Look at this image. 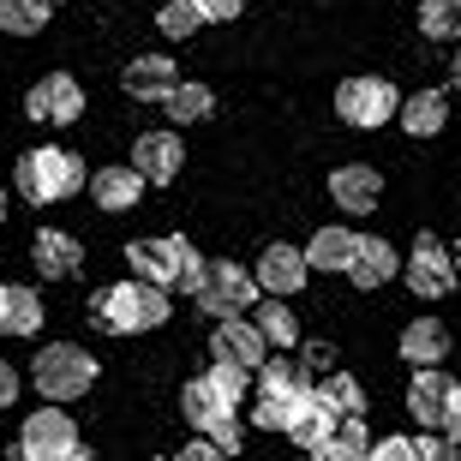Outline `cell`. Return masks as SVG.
Segmentation results:
<instances>
[{
    "label": "cell",
    "instance_id": "obj_1",
    "mask_svg": "<svg viewBox=\"0 0 461 461\" xmlns=\"http://www.w3.org/2000/svg\"><path fill=\"white\" fill-rule=\"evenodd\" d=\"M156 324H168V288L126 276L96 294V330H108V336H144Z\"/></svg>",
    "mask_w": 461,
    "mask_h": 461
},
{
    "label": "cell",
    "instance_id": "obj_2",
    "mask_svg": "<svg viewBox=\"0 0 461 461\" xmlns=\"http://www.w3.org/2000/svg\"><path fill=\"white\" fill-rule=\"evenodd\" d=\"M18 192L31 204H60V198H78L85 192V162L60 144H36V150L18 156Z\"/></svg>",
    "mask_w": 461,
    "mask_h": 461
},
{
    "label": "cell",
    "instance_id": "obj_3",
    "mask_svg": "<svg viewBox=\"0 0 461 461\" xmlns=\"http://www.w3.org/2000/svg\"><path fill=\"white\" fill-rule=\"evenodd\" d=\"M36 390L49 395V402H72V395H85L90 384H96V359L85 354V348L72 342H49L42 354H36Z\"/></svg>",
    "mask_w": 461,
    "mask_h": 461
},
{
    "label": "cell",
    "instance_id": "obj_4",
    "mask_svg": "<svg viewBox=\"0 0 461 461\" xmlns=\"http://www.w3.org/2000/svg\"><path fill=\"white\" fill-rule=\"evenodd\" d=\"M192 300H198V312H204V318H216V324H222V318H246V312L258 306V276L222 258V264H210L204 288L192 294Z\"/></svg>",
    "mask_w": 461,
    "mask_h": 461
},
{
    "label": "cell",
    "instance_id": "obj_5",
    "mask_svg": "<svg viewBox=\"0 0 461 461\" xmlns=\"http://www.w3.org/2000/svg\"><path fill=\"white\" fill-rule=\"evenodd\" d=\"M395 108H402V96H395L390 78H342V90H336V114L354 126V132H372V126H390Z\"/></svg>",
    "mask_w": 461,
    "mask_h": 461
},
{
    "label": "cell",
    "instance_id": "obj_6",
    "mask_svg": "<svg viewBox=\"0 0 461 461\" xmlns=\"http://www.w3.org/2000/svg\"><path fill=\"white\" fill-rule=\"evenodd\" d=\"M456 282H461V276H456V252H449L444 240H438V234L413 240V252H408V288L420 294V300H444Z\"/></svg>",
    "mask_w": 461,
    "mask_h": 461
},
{
    "label": "cell",
    "instance_id": "obj_7",
    "mask_svg": "<svg viewBox=\"0 0 461 461\" xmlns=\"http://www.w3.org/2000/svg\"><path fill=\"white\" fill-rule=\"evenodd\" d=\"M24 114L36 126H72V120L85 114V90L72 72H49V78H36L31 96H24Z\"/></svg>",
    "mask_w": 461,
    "mask_h": 461
},
{
    "label": "cell",
    "instance_id": "obj_8",
    "mask_svg": "<svg viewBox=\"0 0 461 461\" xmlns=\"http://www.w3.org/2000/svg\"><path fill=\"white\" fill-rule=\"evenodd\" d=\"M72 444H78V426H72V413H60V408L31 413V420H24V438H18L24 461H54V456H67Z\"/></svg>",
    "mask_w": 461,
    "mask_h": 461
},
{
    "label": "cell",
    "instance_id": "obj_9",
    "mask_svg": "<svg viewBox=\"0 0 461 461\" xmlns=\"http://www.w3.org/2000/svg\"><path fill=\"white\" fill-rule=\"evenodd\" d=\"M210 354H216V366L258 372V366L270 359V342H264V336H258V324H246V318H222V324H216V336H210Z\"/></svg>",
    "mask_w": 461,
    "mask_h": 461
},
{
    "label": "cell",
    "instance_id": "obj_10",
    "mask_svg": "<svg viewBox=\"0 0 461 461\" xmlns=\"http://www.w3.org/2000/svg\"><path fill=\"white\" fill-rule=\"evenodd\" d=\"M258 294H270V300H288V294H300L306 288V276H312V264H306V252H294V246H264V258H258Z\"/></svg>",
    "mask_w": 461,
    "mask_h": 461
},
{
    "label": "cell",
    "instance_id": "obj_11",
    "mask_svg": "<svg viewBox=\"0 0 461 461\" xmlns=\"http://www.w3.org/2000/svg\"><path fill=\"white\" fill-rule=\"evenodd\" d=\"M180 162H186V150H180V132H144L132 144V168L150 180V186H168V180H180Z\"/></svg>",
    "mask_w": 461,
    "mask_h": 461
},
{
    "label": "cell",
    "instance_id": "obj_12",
    "mask_svg": "<svg viewBox=\"0 0 461 461\" xmlns=\"http://www.w3.org/2000/svg\"><path fill=\"white\" fill-rule=\"evenodd\" d=\"M449 395H456L449 372L426 366V372H413V384H408V413L420 420V426H444L449 420Z\"/></svg>",
    "mask_w": 461,
    "mask_h": 461
},
{
    "label": "cell",
    "instance_id": "obj_13",
    "mask_svg": "<svg viewBox=\"0 0 461 461\" xmlns=\"http://www.w3.org/2000/svg\"><path fill=\"white\" fill-rule=\"evenodd\" d=\"M234 408H240V402H234V395H228L210 372H204V377H192L186 390H180V413H186V420H192L198 431H210L216 420H228Z\"/></svg>",
    "mask_w": 461,
    "mask_h": 461
},
{
    "label": "cell",
    "instance_id": "obj_14",
    "mask_svg": "<svg viewBox=\"0 0 461 461\" xmlns=\"http://www.w3.org/2000/svg\"><path fill=\"white\" fill-rule=\"evenodd\" d=\"M330 198H336L348 216H366V210L384 198V180H377V168H366V162H348V168L330 174Z\"/></svg>",
    "mask_w": 461,
    "mask_h": 461
},
{
    "label": "cell",
    "instance_id": "obj_15",
    "mask_svg": "<svg viewBox=\"0 0 461 461\" xmlns=\"http://www.w3.org/2000/svg\"><path fill=\"white\" fill-rule=\"evenodd\" d=\"M31 258H36V270L54 276V282H67V276L85 270V246H78L67 228H42V234H36V246H31Z\"/></svg>",
    "mask_w": 461,
    "mask_h": 461
},
{
    "label": "cell",
    "instance_id": "obj_16",
    "mask_svg": "<svg viewBox=\"0 0 461 461\" xmlns=\"http://www.w3.org/2000/svg\"><path fill=\"white\" fill-rule=\"evenodd\" d=\"M120 85H126V96H138V103H162V96L180 85V72H174L168 54H138Z\"/></svg>",
    "mask_w": 461,
    "mask_h": 461
},
{
    "label": "cell",
    "instance_id": "obj_17",
    "mask_svg": "<svg viewBox=\"0 0 461 461\" xmlns=\"http://www.w3.org/2000/svg\"><path fill=\"white\" fill-rule=\"evenodd\" d=\"M144 174L138 168H96L90 174V198H96V210H108V216H120V210H132L138 198H144Z\"/></svg>",
    "mask_w": 461,
    "mask_h": 461
},
{
    "label": "cell",
    "instance_id": "obj_18",
    "mask_svg": "<svg viewBox=\"0 0 461 461\" xmlns=\"http://www.w3.org/2000/svg\"><path fill=\"white\" fill-rule=\"evenodd\" d=\"M395 120H402V132H408V138H438V132H444V120H449L444 90H413V96H402Z\"/></svg>",
    "mask_w": 461,
    "mask_h": 461
},
{
    "label": "cell",
    "instance_id": "obj_19",
    "mask_svg": "<svg viewBox=\"0 0 461 461\" xmlns=\"http://www.w3.org/2000/svg\"><path fill=\"white\" fill-rule=\"evenodd\" d=\"M444 354H449V330L438 324V318H413V324L402 330V359H408L413 372L444 366Z\"/></svg>",
    "mask_w": 461,
    "mask_h": 461
},
{
    "label": "cell",
    "instance_id": "obj_20",
    "mask_svg": "<svg viewBox=\"0 0 461 461\" xmlns=\"http://www.w3.org/2000/svg\"><path fill=\"white\" fill-rule=\"evenodd\" d=\"M395 270H402V258H395V246H390V240L366 234V240L354 246V270H348V276H354L359 288H384V282H390Z\"/></svg>",
    "mask_w": 461,
    "mask_h": 461
},
{
    "label": "cell",
    "instance_id": "obj_21",
    "mask_svg": "<svg viewBox=\"0 0 461 461\" xmlns=\"http://www.w3.org/2000/svg\"><path fill=\"white\" fill-rule=\"evenodd\" d=\"M336 426H342V420H336V413H330L318 395H306V402H300V413H294V426H288V438L306 449V456H318V449L336 438Z\"/></svg>",
    "mask_w": 461,
    "mask_h": 461
},
{
    "label": "cell",
    "instance_id": "obj_22",
    "mask_svg": "<svg viewBox=\"0 0 461 461\" xmlns=\"http://www.w3.org/2000/svg\"><path fill=\"white\" fill-rule=\"evenodd\" d=\"M354 246H359V234H348V228H318L312 234V246H306V264L312 270H354Z\"/></svg>",
    "mask_w": 461,
    "mask_h": 461
},
{
    "label": "cell",
    "instance_id": "obj_23",
    "mask_svg": "<svg viewBox=\"0 0 461 461\" xmlns=\"http://www.w3.org/2000/svg\"><path fill=\"white\" fill-rule=\"evenodd\" d=\"M0 330L6 336H36L42 330V300H36V288H6L0 294Z\"/></svg>",
    "mask_w": 461,
    "mask_h": 461
},
{
    "label": "cell",
    "instance_id": "obj_24",
    "mask_svg": "<svg viewBox=\"0 0 461 461\" xmlns=\"http://www.w3.org/2000/svg\"><path fill=\"white\" fill-rule=\"evenodd\" d=\"M258 395H282V402H306L312 377L294 366V359H264L258 366Z\"/></svg>",
    "mask_w": 461,
    "mask_h": 461
},
{
    "label": "cell",
    "instance_id": "obj_25",
    "mask_svg": "<svg viewBox=\"0 0 461 461\" xmlns=\"http://www.w3.org/2000/svg\"><path fill=\"white\" fill-rule=\"evenodd\" d=\"M312 395H318L336 420H359V413H366V390H359L348 372H330L324 384H312Z\"/></svg>",
    "mask_w": 461,
    "mask_h": 461
},
{
    "label": "cell",
    "instance_id": "obj_26",
    "mask_svg": "<svg viewBox=\"0 0 461 461\" xmlns=\"http://www.w3.org/2000/svg\"><path fill=\"white\" fill-rule=\"evenodd\" d=\"M126 264H132L138 282L174 288V270H168V240H132V246H126Z\"/></svg>",
    "mask_w": 461,
    "mask_h": 461
},
{
    "label": "cell",
    "instance_id": "obj_27",
    "mask_svg": "<svg viewBox=\"0 0 461 461\" xmlns=\"http://www.w3.org/2000/svg\"><path fill=\"white\" fill-rule=\"evenodd\" d=\"M162 108H168L174 126H198V120L216 108V96H210V85H192V78H180V85L162 96Z\"/></svg>",
    "mask_w": 461,
    "mask_h": 461
},
{
    "label": "cell",
    "instance_id": "obj_28",
    "mask_svg": "<svg viewBox=\"0 0 461 461\" xmlns=\"http://www.w3.org/2000/svg\"><path fill=\"white\" fill-rule=\"evenodd\" d=\"M252 318H258V336H264L270 348H294L300 342V318H294L282 300H270V294H264V306H258Z\"/></svg>",
    "mask_w": 461,
    "mask_h": 461
},
{
    "label": "cell",
    "instance_id": "obj_29",
    "mask_svg": "<svg viewBox=\"0 0 461 461\" xmlns=\"http://www.w3.org/2000/svg\"><path fill=\"white\" fill-rule=\"evenodd\" d=\"M54 18V0H0V31L13 36H36Z\"/></svg>",
    "mask_w": 461,
    "mask_h": 461
},
{
    "label": "cell",
    "instance_id": "obj_30",
    "mask_svg": "<svg viewBox=\"0 0 461 461\" xmlns=\"http://www.w3.org/2000/svg\"><path fill=\"white\" fill-rule=\"evenodd\" d=\"M168 270H174V288H180V294H198V288H204V276H210V264L198 258L192 240H168Z\"/></svg>",
    "mask_w": 461,
    "mask_h": 461
},
{
    "label": "cell",
    "instance_id": "obj_31",
    "mask_svg": "<svg viewBox=\"0 0 461 461\" xmlns=\"http://www.w3.org/2000/svg\"><path fill=\"white\" fill-rule=\"evenodd\" d=\"M420 31L431 42H456L461 36V0H420Z\"/></svg>",
    "mask_w": 461,
    "mask_h": 461
},
{
    "label": "cell",
    "instance_id": "obj_32",
    "mask_svg": "<svg viewBox=\"0 0 461 461\" xmlns=\"http://www.w3.org/2000/svg\"><path fill=\"white\" fill-rule=\"evenodd\" d=\"M198 24H210L198 0H162V13H156V31L174 36V42H180V36H192Z\"/></svg>",
    "mask_w": 461,
    "mask_h": 461
},
{
    "label": "cell",
    "instance_id": "obj_33",
    "mask_svg": "<svg viewBox=\"0 0 461 461\" xmlns=\"http://www.w3.org/2000/svg\"><path fill=\"white\" fill-rule=\"evenodd\" d=\"M294 413H300V402H282V395H258V426L264 431H288L294 426Z\"/></svg>",
    "mask_w": 461,
    "mask_h": 461
},
{
    "label": "cell",
    "instance_id": "obj_34",
    "mask_svg": "<svg viewBox=\"0 0 461 461\" xmlns=\"http://www.w3.org/2000/svg\"><path fill=\"white\" fill-rule=\"evenodd\" d=\"M366 461H420V449H413V438H377Z\"/></svg>",
    "mask_w": 461,
    "mask_h": 461
},
{
    "label": "cell",
    "instance_id": "obj_35",
    "mask_svg": "<svg viewBox=\"0 0 461 461\" xmlns=\"http://www.w3.org/2000/svg\"><path fill=\"white\" fill-rule=\"evenodd\" d=\"M204 438H210V444H216V449H222V456H234V449H240V420H234V413H228V420H216V426H210Z\"/></svg>",
    "mask_w": 461,
    "mask_h": 461
},
{
    "label": "cell",
    "instance_id": "obj_36",
    "mask_svg": "<svg viewBox=\"0 0 461 461\" xmlns=\"http://www.w3.org/2000/svg\"><path fill=\"white\" fill-rule=\"evenodd\" d=\"M413 449H420V461H456L461 444H449V438H413Z\"/></svg>",
    "mask_w": 461,
    "mask_h": 461
},
{
    "label": "cell",
    "instance_id": "obj_37",
    "mask_svg": "<svg viewBox=\"0 0 461 461\" xmlns=\"http://www.w3.org/2000/svg\"><path fill=\"white\" fill-rule=\"evenodd\" d=\"M198 6H204L210 24H228V18H240V6H246V0H198Z\"/></svg>",
    "mask_w": 461,
    "mask_h": 461
},
{
    "label": "cell",
    "instance_id": "obj_38",
    "mask_svg": "<svg viewBox=\"0 0 461 461\" xmlns=\"http://www.w3.org/2000/svg\"><path fill=\"white\" fill-rule=\"evenodd\" d=\"M13 402H18V372L0 359V408H13Z\"/></svg>",
    "mask_w": 461,
    "mask_h": 461
},
{
    "label": "cell",
    "instance_id": "obj_39",
    "mask_svg": "<svg viewBox=\"0 0 461 461\" xmlns=\"http://www.w3.org/2000/svg\"><path fill=\"white\" fill-rule=\"evenodd\" d=\"M444 438H449V444H461V384H456V395H449V420H444Z\"/></svg>",
    "mask_w": 461,
    "mask_h": 461
},
{
    "label": "cell",
    "instance_id": "obj_40",
    "mask_svg": "<svg viewBox=\"0 0 461 461\" xmlns=\"http://www.w3.org/2000/svg\"><path fill=\"white\" fill-rule=\"evenodd\" d=\"M174 461H222V449H216V444L204 438V444H186V449H180Z\"/></svg>",
    "mask_w": 461,
    "mask_h": 461
},
{
    "label": "cell",
    "instance_id": "obj_41",
    "mask_svg": "<svg viewBox=\"0 0 461 461\" xmlns=\"http://www.w3.org/2000/svg\"><path fill=\"white\" fill-rule=\"evenodd\" d=\"M54 461H96V456H90V449H78V444H72L67 456H54Z\"/></svg>",
    "mask_w": 461,
    "mask_h": 461
},
{
    "label": "cell",
    "instance_id": "obj_42",
    "mask_svg": "<svg viewBox=\"0 0 461 461\" xmlns=\"http://www.w3.org/2000/svg\"><path fill=\"white\" fill-rule=\"evenodd\" d=\"M449 78H456V90H461V49H456V60H449Z\"/></svg>",
    "mask_w": 461,
    "mask_h": 461
},
{
    "label": "cell",
    "instance_id": "obj_43",
    "mask_svg": "<svg viewBox=\"0 0 461 461\" xmlns=\"http://www.w3.org/2000/svg\"><path fill=\"white\" fill-rule=\"evenodd\" d=\"M456 276H461V240H456Z\"/></svg>",
    "mask_w": 461,
    "mask_h": 461
},
{
    "label": "cell",
    "instance_id": "obj_44",
    "mask_svg": "<svg viewBox=\"0 0 461 461\" xmlns=\"http://www.w3.org/2000/svg\"><path fill=\"white\" fill-rule=\"evenodd\" d=\"M0 222H6V192H0Z\"/></svg>",
    "mask_w": 461,
    "mask_h": 461
},
{
    "label": "cell",
    "instance_id": "obj_45",
    "mask_svg": "<svg viewBox=\"0 0 461 461\" xmlns=\"http://www.w3.org/2000/svg\"><path fill=\"white\" fill-rule=\"evenodd\" d=\"M0 294H6V282H0Z\"/></svg>",
    "mask_w": 461,
    "mask_h": 461
}]
</instances>
